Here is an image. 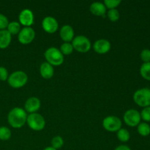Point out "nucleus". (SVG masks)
I'll use <instances>...</instances> for the list:
<instances>
[{"label":"nucleus","mask_w":150,"mask_h":150,"mask_svg":"<svg viewBox=\"0 0 150 150\" xmlns=\"http://www.w3.org/2000/svg\"><path fill=\"white\" fill-rule=\"evenodd\" d=\"M27 120V114L23 108H13L9 112L7 116V120L11 127L14 128H20L24 125Z\"/></svg>","instance_id":"1"},{"label":"nucleus","mask_w":150,"mask_h":150,"mask_svg":"<svg viewBox=\"0 0 150 150\" xmlns=\"http://www.w3.org/2000/svg\"><path fill=\"white\" fill-rule=\"evenodd\" d=\"M45 57L47 62L51 65H61L64 62V55L61 53L60 50L55 47H51L48 48L45 52Z\"/></svg>","instance_id":"2"},{"label":"nucleus","mask_w":150,"mask_h":150,"mask_svg":"<svg viewBox=\"0 0 150 150\" xmlns=\"http://www.w3.org/2000/svg\"><path fill=\"white\" fill-rule=\"evenodd\" d=\"M9 85L13 88H21L26 85L28 81V76L26 73L21 70L16 71L12 73L7 79Z\"/></svg>","instance_id":"3"},{"label":"nucleus","mask_w":150,"mask_h":150,"mask_svg":"<svg viewBox=\"0 0 150 150\" xmlns=\"http://www.w3.org/2000/svg\"><path fill=\"white\" fill-rule=\"evenodd\" d=\"M133 100L141 107L150 106V89L142 88L138 89L133 95Z\"/></svg>","instance_id":"4"},{"label":"nucleus","mask_w":150,"mask_h":150,"mask_svg":"<svg viewBox=\"0 0 150 150\" xmlns=\"http://www.w3.org/2000/svg\"><path fill=\"white\" fill-rule=\"evenodd\" d=\"M26 123L32 130L35 131L42 130L45 126V120L41 114L33 113L27 116Z\"/></svg>","instance_id":"5"},{"label":"nucleus","mask_w":150,"mask_h":150,"mask_svg":"<svg viewBox=\"0 0 150 150\" xmlns=\"http://www.w3.org/2000/svg\"><path fill=\"white\" fill-rule=\"evenodd\" d=\"M73 48L80 53H86L90 50L91 42L86 37L79 35L73 38L72 42Z\"/></svg>","instance_id":"6"},{"label":"nucleus","mask_w":150,"mask_h":150,"mask_svg":"<svg viewBox=\"0 0 150 150\" xmlns=\"http://www.w3.org/2000/svg\"><path fill=\"white\" fill-rule=\"evenodd\" d=\"M103 126L109 132L118 131L122 128V121L119 117L115 116H108L103 121Z\"/></svg>","instance_id":"7"},{"label":"nucleus","mask_w":150,"mask_h":150,"mask_svg":"<svg viewBox=\"0 0 150 150\" xmlns=\"http://www.w3.org/2000/svg\"><path fill=\"white\" fill-rule=\"evenodd\" d=\"M125 122L130 127H136L141 123V114L137 110L129 109L125 113L124 117Z\"/></svg>","instance_id":"8"},{"label":"nucleus","mask_w":150,"mask_h":150,"mask_svg":"<svg viewBox=\"0 0 150 150\" xmlns=\"http://www.w3.org/2000/svg\"><path fill=\"white\" fill-rule=\"evenodd\" d=\"M35 38V32L32 27H24L18 33V41L23 45L29 44Z\"/></svg>","instance_id":"9"},{"label":"nucleus","mask_w":150,"mask_h":150,"mask_svg":"<svg viewBox=\"0 0 150 150\" xmlns=\"http://www.w3.org/2000/svg\"><path fill=\"white\" fill-rule=\"evenodd\" d=\"M42 29L48 33H54L57 31L59 24L57 21L51 16H47L44 18L42 21Z\"/></svg>","instance_id":"10"},{"label":"nucleus","mask_w":150,"mask_h":150,"mask_svg":"<svg viewBox=\"0 0 150 150\" xmlns=\"http://www.w3.org/2000/svg\"><path fill=\"white\" fill-rule=\"evenodd\" d=\"M19 21L25 27H30L34 23V14L32 10L24 9L19 14Z\"/></svg>","instance_id":"11"},{"label":"nucleus","mask_w":150,"mask_h":150,"mask_svg":"<svg viewBox=\"0 0 150 150\" xmlns=\"http://www.w3.org/2000/svg\"><path fill=\"white\" fill-rule=\"evenodd\" d=\"M41 105L40 100L36 97H32L26 100L25 103V111L29 114L36 113L40 109Z\"/></svg>","instance_id":"12"},{"label":"nucleus","mask_w":150,"mask_h":150,"mask_svg":"<svg viewBox=\"0 0 150 150\" xmlns=\"http://www.w3.org/2000/svg\"><path fill=\"white\" fill-rule=\"evenodd\" d=\"M93 48L98 54H106L111 49V43L105 39H100L95 41L93 45Z\"/></svg>","instance_id":"13"},{"label":"nucleus","mask_w":150,"mask_h":150,"mask_svg":"<svg viewBox=\"0 0 150 150\" xmlns=\"http://www.w3.org/2000/svg\"><path fill=\"white\" fill-rule=\"evenodd\" d=\"M59 35L62 40L65 42H69L70 41H73L74 38V30L71 26L64 25L60 29Z\"/></svg>","instance_id":"14"},{"label":"nucleus","mask_w":150,"mask_h":150,"mask_svg":"<svg viewBox=\"0 0 150 150\" xmlns=\"http://www.w3.org/2000/svg\"><path fill=\"white\" fill-rule=\"evenodd\" d=\"M90 11L95 16L104 17L105 13H106V7L103 3L96 1V2H94L91 4Z\"/></svg>","instance_id":"15"},{"label":"nucleus","mask_w":150,"mask_h":150,"mask_svg":"<svg viewBox=\"0 0 150 150\" xmlns=\"http://www.w3.org/2000/svg\"><path fill=\"white\" fill-rule=\"evenodd\" d=\"M40 73L43 79H49L54 76V67L49 63L43 62L40 67Z\"/></svg>","instance_id":"16"},{"label":"nucleus","mask_w":150,"mask_h":150,"mask_svg":"<svg viewBox=\"0 0 150 150\" xmlns=\"http://www.w3.org/2000/svg\"><path fill=\"white\" fill-rule=\"evenodd\" d=\"M11 35L6 29L0 30V48H7L11 42Z\"/></svg>","instance_id":"17"},{"label":"nucleus","mask_w":150,"mask_h":150,"mask_svg":"<svg viewBox=\"0 0 150 150\" xmlns=\"http://www.w3.org/2000/svg\"><path fill=\"white\" fill-rule=\"evenodd\" d=\"M140 74L147 81H150V62L144 63L140 67Z\"/></svg>","instance_id":"18"},{"label":"nucleus","mask_w":150,"mask_h":150,"mask_svg":"<svg viewBox=\"0 0 150 150\" xmlns=\"http://www.w3.org/2000/svg\"><path fill=\"white\" fill-rule=\"evenodd\" d=\"M138 133L142 136H148L150 134V125L146 122H142L138 125Z\"/></svg>","instance_id":"19"},{"label":"nucleus","mask_w":150,"mask_h":150,"mask_svg":"<svg viewBox=\"0 0 150 150\" xmlns=\"http://www.w3.org/2000/svg\"><path fill=\"white\" fill-rule=\"evenodd\" d=\"M7 31L10 35H16L21 31V24L17 21H12L7 26Z\"/></svg>","instance_id":"20"},{"label":"nucleus","mask_w":150,"mask_h":150,"mask_svg":"<svg viewBox=\"0 0 150 150\" xmlns=\"http://www.w3.org/2000/svg\"><path fill=\"white\" fill-rule=\"evenodd\" d=\"M117 138L122 142H127L130 140V135L127 130L121 128L117 131Z\"/></svg>","instance_id":"21"},{"label":"nucleus","mask_w":150,"mask_h":150,"mask_svg":"<svg viewBox=\"0 0 150 150\" xmlns=\"http://www.w3.org/2000/svg\"><path fill=\"white\" fill-rule=\"evenodd\" d=\"M73 45L70 42H64L60 47V51L63 55H69L71 54L73 51Z\"/></svg>","instance_id":"22"},{"label":"nucleus","mask_w":150,"mask_h":150,"mask_svg":"<svg viewBox=\"0 0 150 150\" xmlns=\"http://www.w3.org/2000/svg\"><path fill=\"white\" fill-rule=\"evenodd\" d=\"M11 137V131L7 127H0V140L7 141Z\"/></svg>","instance_id":"23"},{"label":"nucleus","mask_w":150,"mask_h":150,"mask_svg":"<svg viewBox=\"0 0 150 150\" xmlns=\"http://www.w3.org/2000/svg\"><path fill=\"white\" fill-rule=\"evenodd\" d=\"M64 144V140L62 138L59 136H55L53 138L52 141H51V145L52 147L54 148L55 149H59L62 147Z\"/></svg>","instance_id":"24"},{"label":"nucleus","mask_w":150,"mask_h":150,"mask_svg":"<svg viewBox=\"0 0 150 150\" xmlns=\"http://www.w3.org/2000/svg\"><path fill=\"white\" fill-rule=\"evenodd\" d=\"M121 3V0H105L104 1V4L105 7L108 8L109 10L112 9H116L117 6L120 5Z\"/></svg>","instance_id":"25"},{"label":"nucleus","mask_w":150,"mask_h":150,"mask_svg":"<svg viewBox=\"0 0 150 150\" xmlns=\"http://www.w3.org/2000/svg\"><path fill=\"white\" fill-rule=\"evenodd\" d=\"M107 15H108V18H109V20L111 21H117L120 18V13L117 9L109 10Z\"/></svg>","instance_id":"26"},{"label":"nucleus","mask_w":150,"mask_h":150,"mask_svg":"<svg viewBox=\"0 0 150 150\" xmlns=\"http://www.w3.org/2000/svg\"><path fill=\"white\" fill-rule=\"evenodd\" d=\"M141 118L145 122H150V106L145 107L140 113Z\"/></svg>","instance_id":"27"},{"label":"nucleus","mask_w":150,"mask_h":150,"mask_svg":"<svg viewBox=\"0 0 150 150\" xmlns=\"http://www.w3.org/2000/svg\"><path fill=\"white\" fill-rule=\"evenodd\" d=\"M141 59L144 63L150 62V50L149 49H144L141 52L140 54Z\"/></svg>","instance_id":"28"},{"label":"nucleus","mask_w":150,"mask_h":150,"mask_svg":"<svg viewBox=\"0 0 150 150\" xmlns=\"http://www.w3.org/2000/svg\"><path fill=\"white\" fill-rule=\"evenodd\" d=\"M9 24V21L7 18L4 15L0 14V29L4 30V29L7 28Z\"/></svg>","instance_id":"29"},{"label":"nucleus","mask_w":150,"mask_h":150,"mask_svg":"<svg viewBox=\"0 0 150 150\" xmlns=\"http://www.w3.org/2000/svg\"><path fill=\"white\" fill-rule=\"evenodd\" d=\"M8 79V72L4 67H0V80L6 81Z\"/></svg>","instance_id":"30"},{"label":"nucleus","mask_w":150,"mask_h":150,"mask_svg":"<svg viewBox=\"0 0 150 150\" xmlns=\"http://www.w3.org/2000/svg\"><path fill=\"white\" fill-rule=\"evenodd\" d=\"M114 150H131L130 149V147H128L126 145H120V146H117Z\"/></svg>","instance_id":"31"},{"label":"nucleus","mask_w":150,"mask_h":150,"mask_svg":"<svg viewBox=\"0 0 150 150\" xmlns=\"http://www.w3.org/2000/svg\"><path fill=\"white\" fill-rule=\"evenodd\" d=\"M43 150H57V149H55L54 148H53L52 146H48V147L45 148Z\"/></svg>","instance_id":"32"}]
</instances>
